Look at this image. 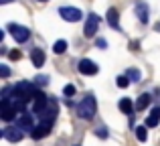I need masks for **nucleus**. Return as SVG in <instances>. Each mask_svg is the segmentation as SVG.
Segmentation results:
<instances>
[{
	"label": "nucleus",
	"mask_w": 160,
	"mask_h": 146,
	"mask_svg": "<svg viewBox=\"0 0 160 146\" xmlns=\"http://www.w3.org/2000/svg\"><path fill=\"white\" fill-rule=\"evenodd\" d=\"M98 112V102H95L93 95H87V98L81 99V103L77 106V116L83 120H91Z\"/></svg>",
	"instance_id": "f257e3e1"
},
{
	"label": "nucleus",
	"mask_w": 160,
	"mask_h": 146,
	"mask_svg": "<svg viewBox=\"0 0 160 146\" xmlns=\"http://www.w3.org/2000/svg\"><path fill=\"white\" fill-rule=\"evenodd\" d=\"M8 31H10V35L14 37L16 43H27L28 37H31V31H28L27 27H22V24H16V23H10V24H8Z\"/></svg>",
	"instance_id": "f03ea898"
},
{
	"label": "nucleus",
	"mask_w": 160,
	"mask_h": 146,
	"mask_svg": "<svg viewBox=\"0 0 160 146\" xmlns=\"http://www.w3.org/2000/svg\"><path fill=\"white\" fill-rule=\"evenodd\" d=\"M59 14H61V18H65L67 23H77V20H81V10L79 8H73V6H61L59 8Z\"/></svg>",
	"instance_id": "7ed1b4c3"
},
{
	"label": "nucleus",
	"mask_w": 160,
	"mask_h": 146,
	"mask_svg": "<svg viewBox=\"0 0 160 146\" xmlns=\"http://www.w3.org/2000/svg\"><path fill=\"white\" fill-rule=\"evenodd\" d=\"M57 112H59V108H57V102L49 98V103H47V108H45V110H43V114H39V116H41V120H43L45 124H53V120L57 118Z\"/></svg>",
	"instance_id": "20e7f679"
},
{
	"label": "nucleus",
	"mask_w": 160,
	"mask_h": 146,
	"mask_svg": "<svg viewBox=\"0 0 160 146\" xmlns=\"http://www.w3.org/2000/svg\"><path fill=\"white\" fill-rule=\"evenodd\" d=\"M98 28H99V16H98V14H89V16H87V20H85L83 35H85L87 39H91V37H95Z\"/></svg>",
	"instance_id": "39448f33"
},
{
	"label": "nucleus",
	"mask_w": 160,
	"mask_h": 146,
	"mask_svg": "<svg viewBox=\"0 0 160 146\" xmlns=\"http://www.w3.org/2000/svg\"><path fill=\"white\" fill-rule=\"evenodd\" d=\"M16 114V108L12 106L10 99H2V106H0V116H2L4 122H12Z\"/></svg>",
	"instance_id": "423d86ee"
},
{
	"label": "nucleus",
	"mask_w": 160,
	"mask_h": 146,
	"mask_svg": "<svg viewBox=\"0 0 160 146\" xmlns=\"http://www.w3.org/2000/svg\"><path fill=\"white\" fill-rule=\"evenodd\" d=\"M2 138H6L8 142H20V140H22V130H20L18 126L16 128H4L2 130Z\"/></svg>",
	"instance_id": "0eeeda50"
},
{
	"label": "nucleus",
	"mask_w": 160,
	"mask_h": 146,
	"mask_svg": "<svg viewBox=\"0 0 160 146\" xmlns=\"http://www.w3.org/2000/svg\"><path fill=\"white\" fill-rule=\"evenodd\" d=\"M77 69H79V73H83V75H95V73L99 71L98 65H95L91 59H81V61H79V65H77Z\"/></svg>",
	"instance_id": "6e6552de"
},
{
	"label": "nucleus",
	"mask_w": 160,
	"mask_h": 146,
	"mask_svg": "<svg viewBox=\"0 0 160 146\" xmlns=\"http://www.w3.org/2000/svg\"><path fill=\"white\" fill-rule=\"evenodd\" d=\"M51 134V124H39V126H35L31 130V138L32 140H41V138H45V136H49Z\"/></svg>",
	"instance_id": "1a4fd4ad"
},
{
	"label": "nucleus",
	"mask_w": 160,
	"mask_h": 146,
	"mask_svg": "<svg viewBox=\"0 0 160 146\" xmlns=\"http://www.w3.org/2000/svg\"><path fill=\"white\" fill-rule=\"evenodd\" d=\"M16 126L20 128V130H32V114H28V112H20V116L16 118Z\"/></svg>",
	"instance_id": "9d476101"
},
{
	"label": "nucleus",
	"mask_w": 160,
	"mask_h": 146,
	"mask_svg": "<svg viewBox=\"0 0 160 146\" xmlns=\"http://www.w3.org/2000/svg\"><path fill=\"white\" fill-rule=\"evenodd\" d=\"M31 61L35 67H43L45 65V51L43 49H32L31 51Z\"/></svg>",
	"instance_id": "9b49d317"
},
{
	"label": "nucleus",
	"mask_w": 160,
	"mask_h": 146,
	"mask_svg": "<svg viewBox=\"0 0 160 146\" xmlns=\"http://www.w3.org/2000/svg\"><path fill=\"white\" fill-rule=\"evenodd\" d=\"M108 24L112 28H116V31L120 28V12H118L116 8H109L108 10Z\"/></svg>",
	"instance_id": "f8f14e48"
},
{
	"label": "nucleus",
	"mask_w": 160,
	"mask_h": 146,
	"mask_svg": "<svg viewBox=\"0 0 160 146\" xmlns=\"http://www.w3.org/2000/svg\"><path fill=\"white\" fill-rule=\"evenodd\" d=\"M148 14H150V8L146 6V2H140L136 6V16L140 18V23H144V24L148 23Z\"/></svg>",
	"instance_id": "ddd939ff"
},
{
	"label": "nucleus",
	"mask_w": 160,
	"mask_h": 146,
	"mask_svg": "<svg viewBox=\"0 0 160 146\" xmlns=\"http://www.w3.org/2000/svg\"><path fill=\"white\" fill-rule=\"evenodd\" d=\"M158 122H160V108H154L152 114L146 118V126H148V128H154V126H158Z\"/></svg>",
	"instance_id": "4468645a"
},
{
	"label": "nucleus",
	"mask_w": 160,
	"mask_h": 146,
	"mask_svg": "<svg viewBox=\"0 0 160 146\" xmlns=\"http://www.w3.org/2000/svg\"><path fill=\"white\" fill-rule=\"evenodd\" d=\"M118 108H120V110L124 112V114H132L136 106H134V103L130 102V98H122V99H120V103H118Z\"/></svg>",
	"instance_id": "2eb2a0df"
},
{
	"label": "nucleus",
	"mask_w": 160,
	"mask_h": 146,
	"mask_svg": "<svg viewBox=\"0 0 160 146\" xmlns=\"http://www.w3.org/2000/svg\"><path fill=\"white\" fill-rule=\"evenodd\" d=\"M150 93H142L140 98H138V102H136V110H146V108L150 106Z\"/></svg>",
	"instance_id": "dca6fc26"
},
{
	"label": "nucleus",
	"mask_w": 160,
	"mask_h": 146,
	"mask_svg": "<svg viewBox=\"0 0 160 146\" xmlns=\"http://www.w3.org/2000/svg\"><path fill=\"white\" fill-rule=\"evenodd\" d=\"M67 47H69V45H67V41H55V45H53V51L57 53V55H63V53L67 51Z\"/></svg>",
	"instance_id": "f3484780"
},
{
	"label": "nucleus",
	"mask_w": 160,
	"mask_h": 146,
	"mask_svg": "<svg viewBox=\"0 0 160 146\" xmlns=\"http://www.w3.org/2000/svg\"><path fill=\"white\" fill-rule=\"evenodd\" d=\"M146 128H148V126H138V128H136V138L140 140V142H146V138H148V132H146Z\"/></svg>",
	"instance_id": "a211bd4d"
},
{
	"label": "nucleus",
	"mask_w": 160,
	"mask_h": 146,
	"mask_svg": "<svg viewBox=\"0 0 160 146\" xmlns=\"http://www.w3.org/2000/svg\"><path fill=\"white\" fill-rule=\"evenodd\" d=\"M126 75H128V77H130V81H132V83L140 81V77H142L138 69H128V71H126Z\"/></svg>",
	"instance_id": "6ab92c4d"
},
{
	"label": "nucleus",
	"mask_w": 160,
	"mask_h": 146,
	"mask_svg": "<svg viewBox=\"0 0 160 146\" xmlns=\"http://www.w3.org/2000/svg\"><path fill=\"white\" fill-rule=\"evenodd\" d=\"M116 81H118V87H122V89H124V87H128L130 83H132V81H130V77H128V75H120V77H118Z\"/></svg>",
	"instance_id": "aec40b11"
},
{
	"label": "nucleus",
	"mask_w": 160,
	"mask_h": 146,
	"mask_svg": "<svg viewBox=\"0 0 160 146\" xmlns=\"http://www.w3.org/2000/svg\"><path fill=\"white\" fill-rule=\"evenodd\" d=\"M35 83L37 85H47L49 83V75H39V77H35Z\"/></svg>",
	"instance_id": "412c9836"
},
{
	"label": "nucleus",
	"mask_w": 160,
	"mask_h": 146,
	"mask_svg": "<svg viewBox=\"0 0 160 146\" xmlns=\"http://www.w3.org/2000/svg\"><path fill=\"white\" fill-rule=\"evenodd\" d=\"M63 93L69 95V98H71V95H75V85H71V83H69V85H65V87H63Z\"/></svg>",
	"instance_id": "4be33fe9"
},
{
	"label": "nucleus",
	"mask_w": 160,
	"mask_h": 146,
	"mask_svg": "<svg viewBox=\"0 0 160 146\" xmlns=\"http://www.w3.org/2000/svg\"><path fill=\"white\" fill-rule=\"evenodd\" d=\"M0 75H2V77H4V79H6V77H8V75H10V69H8V67H6V65H0Z\"/></svg>",
	"instance_id": "5701e85b"
},
{
	"label": "nucleus",
	"mask_w": 160,
	"mask_h": 146,
	"mask_svg": "<svg viewBox=\"0 0 160 146\" xmlns=\"http://www.w3.org/2000/svg\"><path fill=\"white\" fill-rule=\"evenodd\" d=\"M95 134H98L99 138H108V130H106V128H99V130H95Z\"/></svg>",
	"instance_id": "b1692460"
},
{
	"label": "nucleus",
	"mask_w": 160,
	"mask_h": 146,
	"mask_svg": "<svg viewBox=\"0 0 160 146\" xmlns=\"http://www.w3.org/2000/svg\"><path fill=\"white\" fill-rule=\"evenodd\" d=\"M10 59L12 61H18L20 59V51H10Z\"/></svg>",
	"instance_id": "393cba45"
},
{
	"label": "nucleus",
	"mask_w": 160,
	"mask_h": 146,
	"mask_svg": "<svg viewBox=\"0 0 160 146\" xmlns=\"http://www.w3.org/2000/svg\"><path fill=\"white\" fill-rule=\"evenodd\" d=\"M130 47H132V51H138V47H140V45H138V41H132V43H130Z\"/></svg>",
	"instance_id": "a878e982"
},
{
	"label": "nucleus",
	"mask_w": 160,
	"mask_h": 146,
	"mask_svg": "<svg viewBox=\"0 0 160 146\" xmlns=\"http://www.w3.org/2000/svg\"><path fill=\"white\" fill-rule=\"evenodd\" d=\"M98 45H99V47H102V49H106V47H108V43H106V41H103V39H98Z\"/></svg>",
	"instance_id": "bb28decb"
},
{
	"label": "nucleus",
	"mask_w": 160,
	"mask_h": 146,
	"mask_svg": "<svg viewBox=\"0 0 160 146\" xmlns=\"http://www.w3.org/2000/svg\"><path fill=\"white\" fill-rule=\"evenodd\" d=\"M8 2H12V0H0V4H8Z\"/></svg>",
	"instance_id": "cd10ccee"
},
{
	"label": "nucleus",
	"mask_w": 160,
	"mask_h": 146,
	"mask_svg": "<svg viewBox=\"0 0 160 146\" xmlns=\"http://www.w3.org/2000/svg\"><path fill=\"white\" fill-rule=\"evenodd\" d=\"M156 31H158V33H160V23H158V24H156Z\"/></svg>",
	"instance_id": "c85d7f7f"
},
{
	"label": "nucleus",
	"mask_w": 160,
	"mask_h": 146,
	"mask_svg": "<svg viewBox=\"0 0 160 146\" xmlns=\"http://www.w3.org/2000/svg\"><path fill=\"white\" fill-rule=\"evenodd\" d=\"M39 2H45V0H39Z\"/></svg>",
	"instance_id": "c756f323"
}]
</instances>
